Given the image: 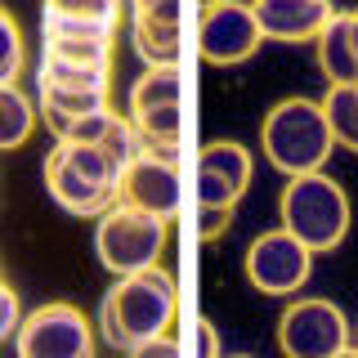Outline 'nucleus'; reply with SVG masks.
I'll list each match as a JSON object with an SVG mask.
<instances>
[{"mask_svg":"<svg viewBox=\"0 0 358 358\" xmlns=\"http://www.w3.org/2000/svg\"><path fill=\"white\" fill-rule=\"evenodd\" d=\"M41 54L81 67H112V36H41Z\"/></svg>","mask_w":358,"mask_h":358,"instance_id":"19","label":"nucleus"},{"mask_svg":"<svg viewBox=\"0 0 358 358\" xmlns=\"http://www.w3.org/2000/svg\"><path fill=\"white\" fill-rule=\"evenodd\" d=\"M117 126V112H94V117H76V121H67V126L54 130V139L59 143H99L103 134Z\"/></svg>","mask_w":358,"mask_h":358,"instance_id":"24","label":"nucleus"},{"mask_svg":"<svg viewBox=\"0 0 358 358\" xmlns=\"http://www.w3.org/2000/svg\"><path fill=\"white\" fill-rule=\"evenodd\" d=\"M282 229L296 242H305L313 255L318 251H336L350 233V197L345 188L327 175H296L282 188Z\"/></svg>","mask_w":358,"mask_h":358,"instance_id":"3","label":"nucleus"},{"mask_svg":"<svg viewBox=\"0 0 358 358\" xmlns=\"http://www.w3.org/2000/svg\"><path fill=\"white\" fill-rule=\"evenodd\" d=\"M264 45V31L255 22V9L246 0H224V5H206L197 14V54L215 67L246 63Z\"/></svg>","mask_w":358,"mask_h":358,"instance_id":"8","label":"nucleus"},{"mask_svg":"<svg viewBox=\"0 0 358 358\" xmlns=\"http://www.w3.org/2000/svg\"><path fill=\"white\" fill-rule=\"evenodd\" d=\"M318 67L331 85H358V50L350 36V14H336L318 36Z\"/></svg>","mask_w":358,"mask_h":358,"instance_id":"12","label":"nucleus"},{"mask_svg":"<svg viewBox=\"0 0 358 358\" xmlns=\"http://www.w3.org/2000/svg\"><path fill=\"white\" fill-rule=\"evenodd\" d=\"M350 36H354V50H358V18L350 14Z\"/></svg>","mask_w":358,"mask_h":358,"instance_id":"32","label":"nucleus"},{"mask_svg":"<svg viewBox=\"0 0 358 358\" xmlns=\"http://www.w3.org/2000/svg\"><path fill=\"white\" fill-rule=\"evenodd\" d=\"M184 103V72L179 67H148V72L134 76L130 85V117L148 108H171Z\"/></svg>","mask_w":358,"mask_h":358,"instance_id":"15","label":"nucleus"},{"mask_svg":"<svg viewBox=\"0 0 358 358\" xmlns=\"http://www.w3.org/2000/svg\"><path fill=\"white\" fill-rule=\"evenodd\" d=\"M36 85H50V90H103L108 94L112 67H81V63H59V59H45L41 54Z\"/></svg>","mask_w":358,"mask_h":358,"instance_id":"21","label":"nucleus"},{"mask_svg":"<svg viewBox=\"0 0 358 358\" xmlns=\"http://www.w3.org/2000/svg\"><path fill=\"white\" fill-rule=\"evenodd\" d=\"M313 273V251L287 229H268L246 246V278L260 296H296Z\"/></svg>","mask_w":358,"mask_h":358,"instance_id":"7","label":"nucleus"},{"mask_svg":"<svg viewBox=\"0 0 358 358\" xmlns=\"http://www.w3.org/2000/svg\"><path fill=\"white\" fill-rule=\"evenodd\" d=\"M18 322H22V305H18V291L0 282V341L18 331Z\"/></svg>","mask_w":358,"mask_h":358,"instance_id":"27","label":"nucleus"},{"mask_svg":"<svg viewBox=\"0 0 358 358\" xmlns=\"http://www.w3.org/2000/svg\"><path fill=\"white\" fill-rule=\"evenodd\" d=\"M206 5H224V0H201V9H206Z\"/></svg>","mask_w":358,"mask_h":358,"instance_id":"34","label":"nucleus"},{"mask_svg":"<svg viewBox=\"0 0 358 358\" xmlns=\"http://www.w3.org/2000/svg\"><path fill=\"white\" fill-rule=\"evenodd\" d=\"M251 9L264 41H282V45L318 41L322 27L336 18L331 0H251Z\"/></svg>","mask_w":358,"mask_h":358,"instance_id":"10","label":"nucleus"},{"mask_svg":"<svg viewBox=\"0 0 358 358\" xmlns=\"http://www.w3.org/2000/svg\"><path fill=\"white\" fill-rule=\"evenodd\" d=\"M197 171L220 175L238 197L246 193V188H251V179H255L251 152H246L238 139H210V143H201V148H197Z\"/></svg>","mask_w":358,"mask_h":358,"instance_id":"14","label":"nucleus"},{"mask_svg":"<svg viewBox=\"0 0 358 358\" xmlns=\"http://www.w3.org/2000/svg\"><path fill=\"white\" fill-rule=\"evenodd\" d=\"M238 358H251V354H238Z\"/></svg>","mask_w":358,"mask_h":358,"instance_id":"35","label":"nucleus"},{"mask_svg":"<svg viewBox=\"0 0 358 358\" xmlns=\"http://www.w3.org/2000/svg\"><path fill=\"white\" fill-rule=\"evenodd\" d=\"M322 117L341 148L358 152V85H331L322 99Z\"/></svg>","mask_w":358,"mask_h":358,"instance_id":"20","label":"nucleus"},{"mask_svg":"<svg viewBox=\"0 0 358 358\" xmlns=\"http://www.w3.org/2000/svg\"><path fill=\"white\" fill-rule=\"evenodd\" d=\"M166 229L171 224L143 215V210H130V206H108L99 215V229H94V251H99V264L117 278H130V273H143V268H157L166 251Z\"/></svg>","mask_w":358,"mask_h":358,"instance_id":"4","label":"nucleus"},{"mask_svg":"<svg viewBox=\"0 0 358 358\" xmlns=\"http://www.w3.org/2000/svg\"><path fill=\"white\" fill-rule=\"evenodd\" d=\"M134 54L148 67H179V59H184V27L134 18Z\"/></svg>","mask_w":358,"mask_h":358,"instance_id":"17","label":"nucleus"},{"mask_svg":"<svg viewBox=\"0 0 358 358\" xmlns=\"http://www.w3.org/2000/svg\"><path fill=\"white\" fill-rule=\"evenodd\" d=\"M36 112L50 130L67 126L76 117H94V112H108V94L103 90H50L36 85Z\"/></svg>","mask_w":358,"mask_h":358,"instance_id":"13","label":"nucleus"},{"mask_svg":"<svg viewBox=\"0 0 358 358\" xmlns=\"http://www.w3.org/2000/svg\"><path fill=\"white\" fill-rule=\"evenodd\" d=\"M45 188H50V197L59 201L67 215H103L108 206H117V193L94 188L90 179H81L72 171V162L63 157L59 143H54L50 157H45Z\"/></svg>","mask_w":358,"mask_h":358,"instance_id":"11","label":"nucleus"},{"mask_svg":"<svg viewBox=\"0 0 358 358\" xmlns=\"http://www.w3.org/2000/svg\"><path fill=\"white\" fill-rule=\"evenodd\" d=\"M175 313H179V287L157 264V268H143V273L117 278L108 287V296L99 300V336L112 350L130 354L143 341H157V336L171 331Z\"/></svg>","mask_w":358,"mask_h":358,"instance_id":"1","label":"nucleus"},{"mask_svg":"<svg viewBox=\"0 0 358 358\" xmlns=\"http://www.w3.org/2000/svg\"><path fill=\"white\" fill-rule=\"evenodd\" d=\"M139 22H166V27H184V0H162V5H148L134 14Z\"/></svg>","mask_w":358,"mask_h":358,"instance_id":"28","label":"nucleus"},{"mask_svg":"<svg viewBox=\"0 0 358 358\" xmlns=\"http://www.w3.org/2000/svg\"><path fill=\"white\" fill-rule=\"evenodd\" d=\"M278 350L287 358H336L350 350V318L341 305L318 296L291 300L278 318Z\"/></svg>","mask_w":358,"mask_h":358,"instance_id":"6","label":"nucleus"},{"mask_svg":"<svg viewBox=\"0 0 358 358\" xmlns=\"http://www.w3.org/2000/svg\"><path fill=\"white\" fill-rule=\"evenodd\" d=\"M134 5V14H139V9H148V5H162V0H130Z\"/></svg>","mask_w":358,"mask_h":358,"instance_id":"31","label":"nucleus"},{"mask_svg":"<svg viewBox=\"0 0 358 358\" xmlns=\"http://www.w3.org/2000/svg\"><path fill=\"white\" fill-rule=\"evenodd\" d=\"M63 157L72 162V171L90 179L94 188H108V193H117V184H121V171L112 166V157L99 148V143H59Z\"/></svg>","mask_w":358,"mask_h":358,"instance_id":"22","label":"nucleus"},{"mask_svg":"<svg viewBox=\"0 0 358 358\" xmlns=\"http://www.w3.org/2000/svg\"><path fill=\"white\" fill-rule=\"evenodd\" d=\"M354 18H358V9H354Z\"/></svg>","mask_w":358,"mask_h":358,"instance_id":"36","label":"nucleus"},{"mask_svg":"<svg viewBox=\"0 0 358 358\" xmlns=\"http://www.w3.org/2000/svg\"><path fill=\"white\" fill-rule=\"evenodd\" d=\"M197 358H220V336H215V322H197Z\"/></svg>","mask_w":358,"mask_h":358,"instance_id":"30","label":"nucleus"},{"mask_svg":"<svg viewBox=\"0 0 358 358\" xmlns=\"http://www.w3.org/2000/svg\"><path fill=\"white\" fill-rule=\"evenodd\" d=\"M336 358H358V345H350V350H341Z\"/></svg>","mask_w":358,"mask_h":358,"instance_id":"33","label":"nucleus"},{"mask_svg":"<svg viewBox=\"0 0 358 358\" xmlns=\"http://www.w3.org/2000/svg\"><path fill=\"white\" fill-rule=\"evenodd\" d=\"M41 22H72V27H108V31H117L121 0H45Z\"/></svg>","mask_w":358,"mask_h":358,"instance_id":"16","label":"nucleus"},{"mask_svg":"<svg viewBox=\"0 0 358 358\" xmlns=\"http://www.w3.org/2000/svg\"><path fill=\"white\" fill-rule=\"evenodd\" d=\"M233 224V210H220V206H197V238L201 242H215L229 233Z\"/></svg>","mask_w":358,"mask_h":358,"instance_id":"26","label":"nucleus"},{"mask_svg":"<svg viewBox=\"0 0 358 358\" xmlns=\"http://www.w3.org/2000/svg\"><path fill=\"white\" fill-rule=\"evenodd\" d=\"M260 143H264V157L278 166L287 179L296 175H318L327 166V157L336 148L331 130H327V117H322V103L313 99H282L264 112L260 121Z\"/></svg>","mask_w":358,"mask_h":358,"instance_id":"2","label":"nucleus"},{"mask_svg":"<svg viewBox=\"0 0 358 358\" xmlns=\"http://www.w3.org/2000/svg\"><path fill=\"white\" fill-rule=\"evenodd\" d=\"M14 345L18 358H94V327L72 300H50L22 313Z\"/></svg>","mask_w":358,"mask_h":358,"instance_id":"5","label":"nucleus"},{"mask_svg":"<svg viewBox=\"0 0 358 358\" xmlns=\"http://www.w3.org/2000/svg\"><path fill=\"white\" fill-rule=\"evenodd\" d=\"M22 67H27V41H22L18 18L0 5V85H18Z\"/></svg>","mask_w":358,"mask_h":358,"instance_id":"23","label":"nucleus"},{"mask_svg":"<svg viewBox=\"0 0 358 358\" xmlns=\"http://www.w3.org/2000/svg\"><path fill=\"white\" fill-rule=\"evenodd\" d=\"M117 201L130 210H143V215L171 224L179 215V201H184V188H179V166L162 162V157L139 152L134 162L121 171L117 184Z\"/></svg>","mask_w":358,"mask_h":358,"instance_id":"9","label":"nucleus"},{"mask_svg":"<svg viewBox=\"0 0 358 358\" xmlns=\"http://www.w3.org/2000/svg\"><path fill=\"white\" fill-rule=\"evenodd\" d=\"M197 206H220V210H233L238 206V193L224 184L220 175L210 171H197Z\"/></svg>","mask_w":358,"mask_h":358,"instance_id":"25","label":"nucleus"},{"mask_svg":"<svg viewBox=\"0 0 358 358\" xmlns=\"http://www.w3.org/2000/svg\"><path fill=\"white\" fill-rule=\"evenodd\" d=\"M36 130V103L18 85H0V152L22 148Z\"/></svg>","mask_w":358,"mask_h":358,"instance_id":"18","label":"nucleus"},{"mask_svg":"<svg viewBox=\"0 0 358 358\" xmlns=\"http://www.w3.org/2000/svg\"><path fill=\"white\" fill-rule=\"evenodd\" d=\"M126 358H179V341L166 331V336H157V341H143L139 350H130Z\"/></svg>","mask_w":358,"mask_h":358,"instance_id":"29","label":"nucleus"}]
</instances>
